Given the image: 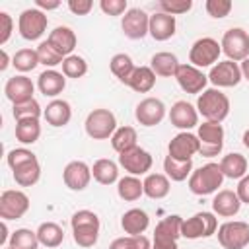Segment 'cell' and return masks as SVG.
I'll list each match as a JSON object with an SVG mask.
<instances>
[{"label":"cell","mask_w":249,"mask_h":249,"mask_svg":"<svg viewBox=\"0 0 249 249\" xmlns=\"http://www.w3.org/2000/svg\"><path fill=\"white\" fill-rule=\"evenodd\" d=\"M117 193L126 202L138 200L144 195V183L138 177H134V175H126V177L117 181Z\"/></svg>","instance_id":"obj_35"},{"label":"cell","mask_w":249,"mask_h":249,"mask_svg":"<svg viewBox=\"0 0 249 249\" xmlns=\"http://www.w3.org/2000/svg\"><path fill=\"white\" fill-rule=\"evenodd\" d=\"M86 72H88V62H86L82 56L70 54V56H66V58L62 60V74H64L66 78L78 80V78L86 76Z\"/></svg>","instance_id":"obj_42"},{"label":"cell","mask_w":249,"mask_h":249,"mask_svg":"<svg viewBox=\"0 0 249 249\" xmlns=\"http://www.w3.org/2000/svg\"><path fill=\"white\" fill-rule=\"evenodd\" d=\"M86 132L93 140H107L117 130V119L109 109H93L86 117Z\"/></svg>","instance_id":"obj_4"},{"label":"cell","mask_w":249,"mask_h":249,"mask_svg":"<svg viewBox=\"0 0 249 249\" xmlns=\"http://www.w3.org/2000/svg\"><path fill=\"white\" fill-rule=\"evenodd\" d=\"M241 140H243V146H245V148L249 150V128H247V130L243 132V138H241Z\"/></svg>","instance_id":"obj_57"},{"label":"cell","mask_w":249,"mask_h":249,"mask_svg":"<svg viewBox=\"0 0 249 249\" xmlns=\"http://www.w3.org/2000/svg\"><path fill=\"white\" fill-rule=\"evenodd\" d=\"M37 54H39V64H45V66H49V68H53V66H56V64H62V60H64V56H62L49 41L39 43Z\"/></svg>","instance_id":"obj_44"},{"label":"cell","mask_w":249,"mask_h":249,"mask_svg":"<svg viewBox=\"0 0 249 249\" xmlns=\"http://www.w3.org/2000/svg\"><path fill=\"white\" fill-rule=\"evenodd\" d=\"M91 177L99 183V185H113L115 181H119V167L113 160L101 158L93 163L91 167Z\"/></svg>","instance_id":"obj_32"},{"label":"cell","mask_w":249,"mask_h":249,"mask_svg":"<svg viewBox=\"0 0 249 249\" xmlns=\"http://www.w3.org/2000/svg\"><path fill=\"white\" fill-rule=\"evenodd\" d=\"M6 249H14V247H6Z\"/></svg>","instance_id":"obj_58"},{"label":"cell","mask_w":249,"mask_h":249,"mask_svg":"<svg viewBox=\"0 0 249 249\" xmlns=\"http://www.w3.org/2000/svg\"><path fill=\"white\" fill-rule=\"evenodd\" d=\"M152 249H179V247H177V241H156L154 239Z\"/></svg>","instance_id":"obj_54"},{"label":"cell","mask_w":249,"mask_h":249,"mask_svg":"<svg viewBox=\"0 0 249 249\" xmlns=\"http://www.w3.org/2000/svg\"><path fill=\"white\" fill-rule=\"evenodd\" d=\"M198 148H200L198 136L193 134V132H189V130H185V132L175 134V136L169 140L167 156H171L173 160L187 161V160H191L195 154H198Z\"/></svg>","instance_id":"obj_14"},{"label":"cell","mask_w":249,"mask_h":249,"mask_svg":"<svg viewBox=\"0 0 249 249\" xmlns=\"http://www.w3.org/2000/svg\"><path fill=\"white\" fill-rule=\"evenodd\" d=\"M224 183V173L220 169V163H204L198 169H195L189 177V191L196 196L212 195L216 193Z\"/></svg>","instance_id":"obj_3"},{"label":"cell","mask_w":249,"mask_h":249,"mask_svg":"<svg viewBox=\"0 0 249 249\" xmlns=\"http://www.w3.org/2000/svg\"><path fill=\"white\" fill-rule=\"evenodd\" d=\"M241 68L237 62L233 60H222V62H216L212 68H210V74H208V80L216 86V88H233L241 82Z\"/></svg>","instance_id":"obj_15"},{"label":"cell","mask_w":249,"mask_h":249,"mask_svg":"<svg viewBox=\"0 0 249 249\" xmlns=\"http://www.w3.org/2000/svg\"><path fill=\"white\" fill-rule=\"evenodd\" d=\"M196 136L200 140V148H198L200 156L214 158V156H218L222 152V148H224V126L220 123L204 121L202 124H198Z\"/></svg>","instance_id":"obj_7"},{"label":"cell","mask_w":249,"mask_h":249,"mask_svg":"<svg viewBox=\"0 0 249 249\" xmlns=\"http://www.w3.org/2000/svg\"><path fill=\"white\" fill-rule=\"evenodd\" d=\"M29 210V196L19 189H6L0 195V218L4 222L18 220Z\"/></svg>","instance_id":"obj_10"},{"label":"cell","mask_w":249,"mask_h":249,"mask_svg":"<svg viewBox=\"0 0 249 249\" xmlns=\"http://www.w3.org/2000/svg\"><path fill=\"white\" fill-rule=\"evenodd\" d=\"M37 237H39L41 245H45L47 249H54L64 241V231L54 222H43L37 228Z\"/></svg>","instance_id":"obj_33"},{"label":"cell","mask_w":249,"mask_h":249,"mask_svg":"<svg viewBox=\"0 0 249 249\" xmlns=\"http://www.w3.org/2000/svg\"><path fill=\"white\" fill-rule=\"evenodd\" d=\"M109 68H111V72L115 74V78H119V82H123V84L126 86L136 66H134V62H132V58H130L128 54H124V53H117V54L111 58Z\"/></svg>","instance_id":"obj_37"},{"label":"cell","mask_w":249,"mask_h":249,"mask_svg":"<svg viewBox=\"0 0 249 249\" xmlns=\"http://www.w3.org/2000/svg\"><path fill=\"white\" fill-rule=\"evenodd\" d=\"M218 243L224 249H243L249 245V224L241 220L224 222L218 228Z\"/></svg>","instance_id":"obj_8"},{"label":"cell","mask_w":249,"mask_h":249,"mask_svg":"<svg viewBox=\"0 0 249 249\" xmlns=\"http://www.w3.org/2000/svg\"><path fill=\"white\" fill-rule=\"evenodd\" d=\"M14 29V19L8 12H0V45H6L8 39L12 37Z\"/></svg>","instance_id":"obj_50"},{"label":"cell","mask_w":249,"mask_h":249,"mask_svg":"<svg viewBox=\"0 0 249 249\" xmlns=\"http://www.w3.org/2000/svg\"><path fill=\"white\" fill-rule=\"evenodd\" d=\"M64 58L66 56H70L72 54V51L76 49V33L70 29V27H66V25H58V27H54L51 33H49V39H47Z\"/></svg>","instance_id":"obj_24"},{"label":"cell","mask_w":249,"mask_h":249,"mask_svg":"<svg viewBox=\"0 0 249 249\" xmlns=\"http://www.w3.org/2000/svg\"><path fill=\"white\" fill-rule=\"evenodd\" d=\"M218 230V220L212 212H196L195 216L183 220L181 224V237L185 239H198L210 237Z\"/></svg>","instance_id":"obj_6"},{"label":"cell","mask_w":249,"mask_h":249,"mask_svg":"<svg viewBox=\"0 0 249 249\" xmlns=\"http://www.w3.org/2000/svg\"><path fill=\"white\" fill-rule=\"evenodd\" d=\"M152 154L140 146H134L123 154H119V165L128 171V175H146L152 167Z\"/></svg>","instance_id":"obj_12"},{"label":"cell","mask_w":249,"mask_h":249,"mask_svg":"<svg viewBox=\"0 0 249 249\" xmlns=\"http://www.w3.org/2000/svg\"><path fill=\"white\" fill-rule=\"evenodd\" d=\"M121 27L128 39H142L150 33V16L140 8H130L123 16Z\"/></svg>","instance_id":"obj_16"},{"label":"cell","mask_w":249,"mask_h":249,"mask_svg":"<svg viewBox=\"0 0 249 249\" xmlns=\"http://www.w3.org/2000/svg\"><path fill=\"white\" fill-rule=\"evenodd\" d=\"M160 10L163 14H169V16H179V14H185L193 8V2L191 0H160Z\"/></svg>","instance_id":"obj_47"},{"label":"cell","mask_w":249,"mask_h":249,"mask_svg":"<svg viewBox=\"0 0 249 249\" xmlns=\"http://www.w3.org/2000/svg\"><path fill=\"white\" fill-rule=\"evenodd\" d=\"M99 8L107 16H123V14L128 12L126 0H101L99 2Z\"/></svg>","instance_id":"obj_49"},{"label":"cell","mask_w":249,"mask_h":249,"mask_svg":"<svg viewBox=\"0 0 249 249\" xmlns=\"http://www.w3.org/2000/svg\"><path fill=\"white\" fill-rule=\"evenodd\" d=\"M169 121L175 128H181V132L193 128L198 124V111L189 101H175L169 109Z\"/></svg>","instance_id":"obj_20"},{"label":"cell","mask_w":249,"mask_h":249,"mask_svg":"<svg viewBox=\"0 0 249 249\" xmlns=\"http://www.w3.org/2000/svg\"><path fill=\"white\" fill-rule=\"evenodd\" d=\"M235 193H237V196H239L241 204H243V202H245V204H249V175H245V177H241V179H239Z\"/></svg>","instance_id":"obj_52"},{"label":"cell","mask_w":249,"mask_h":249,"mask_svg":"<svg viewBox=\"0 0 249 249\" xmlns=\"http://www.w3.org/2000/svg\"><path fill=\"white\" fill-rule=\"evenodd\" d=\"M239 68H241V76L249 82V58H245V60L241 62V66H239Z\"/></svg>","instance_id":"obj_56"},{"label":"cell","mask_w":249,"mask_h":249,"mask_svg":"<svg viewBox=\"0 0 249 249\" xmlns=\"http://www.w3.org/2000/svg\"><path fill=\"white\" fill-rule=\"evenodd\" d=\"M163 171L171 181H185L187 177H191L193 173V161H181V160H173L171 156H165L163 160Z\"/></svg>","instance_id":"obj_36"},{"label":"cell","mask_w":249,"mask_h":249,"mask_svg":"<svg viewBox=\"0 0 249 249\" xmlns=\"http://www.w3.org/2000/svg\"><path fill=\"white\" fill-rule=\"evenodd\" d=\"M220 47L228 60L243 62L245 58H249V33L241 27H231L222 35Z\"/></svg>","instance_id":"obj_5"},{"label":"cell","mask_w":249,"mask_h":249,"mask_svg":"<svg viewBox=\"0 0 249 249\" xmlns=\"http://www.w3.org/2000/svg\"><path fill=\"white\" fill-rule=\"evenodd\" d=\"M239 208H241V200H239L237 193L231 191V189H222L212 198V210L218 216L231 218V216H235L239 212Z\"/></svg>","instance_id":"obj_21"},{"label":"cell","mask_w":249,"mask_h":249,"mask_svg":"<svg viewBox=\"0 0 249 249\" xmlns=\"http://www.w3.org/2000/svg\"><path fill=\"white\" fill-rule=\"evenodd\" d=\"M41 113H43L41 111V105H39V101L35 97L29 99V101H25V103H18L12 109V115H14L16 121H21V119H39Z\"/></svg>","instance_id":"obj_45"},{"label":"cell","mask_w":249,"mask_h":249,"mask_svg":"<svg viewBox=\"0 0 249 249\" xmlns=\"http://www.w3.org/2000/svg\"><path fill=\"white\" fill-rule=\"evenodd\" d=\"M39 245L41 243H39L37 231H31L27 228H19L10 235V247L14 249H37Z\"/></svg>","instance_id":"obj_41"},{"label":"cell","mask_w":249,"mask_h":249,"mask_svg":"<svg viewBox=\"0 0 249 249\" xmlns=\"http://www.w3.org/2000/svg\"><path fill=\"white\" fill-rule=\"evenodd\" d=\"M62 179L70 191H84L91 181V167L86 161L74 160V161L66 163V167L62 171Z\"/></svg>","instance_id":"obj_18"},{"label":"cell","mask_w":249,"mask_h":249,"mask_svg":"<svg viewBox=\"0 0 249 249\" xmlns=\"http://www.w3.org/2000/svg\"><path fill=\"white\" fill-rule=\"evenodd\" d=\"M12 64L18 72H31L37 64H39V54H37V49H19L16 51L14 58H12Z\"/></svg>","instance_id":"obj_40"},{"label":"cell","mask_w":249,"mask_h":249,"mask_svg":"<svg viewBox=\"0 0 249 249\" xmlns=\"http://www.w3.org/2000/svg\"><path fill=\"white\" fill-rule=\"evenodd\" d=\"M142 183H144V195L150 198H156V200L165 198L171 191L169 177L163 173H148Z\"/></svg>","instance_id":"obj_30"},{"label":"cell","mask_w":249,"mask_h":249,"mask_svg":"<svg viewBox=\"0 0 249 249\" xmlns=\"http://www.w3.org/2000/svg\"><path fill=\"white\" fill-rule=\"evenodd\" d=\"M93 8L91 0H68V10L76 16H88Z\"/></svg>","instance_id":"obj_51"},{"label":"cell","mask_w":249,"mask_h":249,"mask_svg":"<svg viewBox=\"0 0 249 249\" xmlns=\"http://www.w3.org/2000/svg\"><path fill=\"white\" fill-rule=\"evenodd\" d=\"M150 226V218L142 208H130L121 218V228L126 235H142Z\"/></svg>","instance_id":"obj_25"},{"label":"cell","mask_w":249,"mask_h":249,"mask_svg":"<svg viewBox=\"0 0 249 249\" xmlns=\"http://www.w3.org/2000/svg\"><path fill=\"white\" fill-rule=\"evenodd\" d=\"M47 23H49V19H47L45 12H41L39 8H27L19 14L18 29L25 41H37L45 33Z\"/></svg>","instance_id":"obj_11"},{"label":"cell","mask_w":249,"mask_h":249,"mask_svg":"<svg viewBox=\"0 0 249 249\" xmlns=\"http://www.w3.org/2000/svg\"><path fill=\"white\" fill-rule=\"evenodd\" d=\"M196 111L208 123H222L230 115V99L218 88H208L198 95Z\"/></svg>","instance_id":"obj_2"},{"label":"cell","mask_w":249,"mask_h":249,"mask_svg":"<svg viewBox=\"0 0 249 249\" xmlns=\"http://www.w3.org/2000/svg\"><path fill=\"white\" fill-rule=\"evenodd\" d=\"M134 117L142 126H156L165 117V105L158 97H146L136 105Z\"/></svg>","instance_id":"obj_17"},{"label":"cell","mask_w":249,"mask_h":249,"mask_svg":"<svg viewBox=\"0 0 249 249\" xmlns=\"http://www.w3.org/2000/svg\"><path fill=\"white\" fill-rule=\"evenodd\" d=\"M175 16L163 14V12H156L150 16V35L156 41H167L175 35Z\"/></svg>","instance_id":"obj_22"},{"label":"cell","mask_w":249,"mask_h":249,"mask_svg":"<svg viewBox=\"0 0 249 249\" xmlns=\"http://www.w3.org/2000/svg\"><path fill=\"white\" fill-rule=\"evenodd\" d=\"M126 86L136 93H148L156 86V74L150 66H136Z\"/></svg>","instance_id":"obj_31"},{"label":"cell","mask_w":249,"mask_h":249,"mask_svg":"<svg viewBox=\"0 0 249 249\" xmlns=\"http://www.w3.org/2000/svg\"><path fill=\"white\" fill-rule=\"evenodd\" d=\"M136 140H138V134H136V130L132 126H119L115 130V134L111 136V146H113V150L117 154H123L126 150L138 146Z\"/></svg>","instance_id":"obj_38"},{"label":"cell","mask_w":249,"mask_h":249,"mask_svg":"<svg viewBox=\"0 0 249 249\" xmlns=\"http://www.w3.org/2000/svg\"><path fill=\"white\" fill-rule=\"evenodd\" d=\"M204 8H206L210 18L222 19V18H226L231 12V2L230 0H206Z\"/></svg>","instance_id":"obj_48"},{"label":"cell","mask_w":249,"mask_h":249,"mask_svg":"<svg viewBox=\"0 0 249 249\" xmlns=\"http://www.w3.org/2000/svg\"><path fill=\"white\" fill-rule=\"evenodd\" d=\"M220 169H222L224 177H228V179H241L247 175V160L239 152L226 154L220 161Z\"/></svg>","instance_id":"obj_29"},{"label":"cell","mask_w":249,"mask_h":249,"mask_svg":"<svg viewBox=\"0 0 249 249\" xmlns=\"http://www.w3.org/2000/svg\"><path fill=\"white\" fill-rule=\"evenodd\" d=\"M0 58H2V62H0V72H4L6 68H8V64H10V58H8V53L2 49L0 51Z\"/></svg>","instance_id":"obj_55"},{"label":"cell","mask_w":249,"mask_h":249,"mask_svg":"<svg viewBox=\"0 0 249 249\" xmlns=\"http://www.w3.org/2000/svg\"><path fill=\"white\" fill-rule=\"evenodd\" d=\"M175 80L185 93H198V95L204 91L208 84V76L202 74V70L193 64H179L175 72Z\"/></svg>","instance_id":"obj_13"},{"label":"cell","mask_w":249,"mask_h":249,"mask_svg":"<svg viewBox=\"0 0 249 249\" xmlns=\"http://www.w3.org/2000/svg\"><path fill=\"white\" fill-rule=\"evenodd\" d=\"M33 160H37V156L31 150H27V148H14L6 156V161H8L12 171L21 167V165H25V163H29V161H33Z\"/></svg>","instance_id":"obj_46"},{"label":"cell","mask_w":249,"mask_h":249,"mask_svg":"<svg viewBox=\"0 0 249 249\" xmlns=\"http://www.w3.org/2000/svg\"><path fill=\"white\" fill-rule=\"evenodd\" d=\"M109 249H152V243L146 235H124L113 239Z\"/></svg>","instance_id":"obj_43"},{"label":"cell","mask_w":249,"mask_h":249,"mask_svg":"<svg viewBox=\"0 0 249 249\" xmlns=\"http://www.w3.org/2000/svg\"><path fill=\"white\" fill-rule=\"evenodd\" d=\"M64 86H66V76L56 72L54 68L41 72L37 78V88L45 97H56L58 93H62Z\"/></svg>","instance_id":"obj_23"},{"label":"cell","mask_w":249,"mask_h":249,"mask_svg":"<svg viewBox=\"0 0 249 249\" xmlns=\"http://www.w3.org/2000/svg\"><path fill=\"white\" fill-rule=\"evenodd\" d=\"M181 224H183V218L181 216H177V214L165 216L156 226L154 239L156 241H177L181 237Z\"/></svg>","instance_id":"obj_27"},{"label":"cell","mask_w":249,"mask_h":249,"mask_svg":"<svg viewBox=\"0 0 249 249\" xmlns=\"http://www.w3.org/2000/svg\"><path fill=\"white\" fill-rule=\"evenodd\" d=\"M41 177V165L37 160L14 169V181L19 185V187H33Z\"/></svg>","instance_id":"obj_39"},{"label":"cell","mask_w":249,"mask_h":249,"mask_svg":"<svg viewBox=\"0 0 249 249\" xmlns=\"http://www.w3.org/2000/svg\"><path fill=\"white\" fill-rule=\"evenodd\" d=\"M33 91H35V86L31 82V78L23 76V74H18V76H12L6 86H4V93L6 97L18 105V103H25L29 99H33Z\"/></svg>","instance_id":"obj_19"},{"label":"cell","mask_w":249,"mask_h":249,"mask_svg":"<svg viewBox=\"0 0 249 249\" xmlns=\"http://www.w3.org/2000/svg\"><path fill=\"white\" fill-rule=\"evenodd\" d=\"M41 136L39 119H21L16 121V140L21 144H35Z\"/></svg>","instance_id":"obj_34"},{"label":"cell","mask_w":249,"mask_h":249,"mask_svg":"<svg viewBox=\"0 0 249 249\" xmlns=\"http://www.w3.org/2000/svg\"><path fill=\"white\" fill-rule=\"evenodd\" d=\"M222 53V47L216 39L212 37H200L193 43L191 51H189V62L196 68H206V66H214V62H218V56Z\"/></svg>","instance_id":"obj_9"},{"label":"cell","mask_w":249,"mask_h":249,"mask_svg":"<svg viewBox=\"0 0 249 249\" xmlns=\"http://www.w3.org/2000/svg\"><path fill=\"white\" fill-rule=\"evenodd\" d=\"M72 237L80 247H93L99 237V216L91 210H78L70 220Z\"/></svg>","instance_id":"obj_1"},{"label":"cell","mask_w":249,"mask_h":249,"mask_svg":"<svg viewBox=\"0 0 249 249\" xmlns=\"http://www.w3.org/2000/svg\"><path fill=\"white\" fill-rule=\"evenodd\" d=\"M35 6H37L41 12H43V10L49 12V10H56V8L60 6V2H58V0H35Z\"/></svg>","instance_id":"obj_53"},{"label":"cell","mask_w":249,"mask_h":249,"mask_svg":"<svg viewBox=\"0 0 249 249\" xmlns=\"http://www.w3.org/2000/svg\"><path fill=\"white\" fill-rule=\"evenodd\" d=\"M43 117H45V121H47L51 126H64V124H68L70 119H72L70 103L64 101V99H53V101L45 107Z\"/></svg>","instance_id":"obj_26"},{"label":"cell","mask_w":249,"mask_h":249,"mask_svg":"<svg viewBox=\"0 0 249 249\" xmlns=\"http://www.w3.org/2000/svg\"><path fill=\"white\" fill-rule=\"evenodd\" d=\"M150 68L154 70L156 76H161V78H175V72L179 68V60L173 53H167V51H161V53H156L152 58H150Z\"/></svg>","instance_id":"obj_28"}]
</instances>
